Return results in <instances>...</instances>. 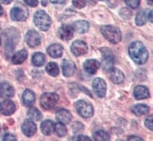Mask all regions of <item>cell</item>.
I'll return each mask as SVG.
<instances>
[{
  "label": "cell",
  "mask_w": 153,
  "mask_h": 141,
  "mask_svg": "<svg viewBox=\"0 0 153 141\" xmlns=\"http://www.w3.org/2000/svg\"><path fill=\"white\" fill-rule=\"evenodd\" d=\"M128 54L138 64H144L149 59V51L141 42H133L128 46Z\"/></svg>",
  "instance_id": "obj_1"
},
{
  "label": "cell",
  "mask_w": 153,
  "mask_h": 141,
  "mask_svg": "<svg viewBox=\"0 0 153 141\" xmlns=\"http://www.w3.org/2000/svg\"><path fill=\"white\" fill-rule=\"evenodd\" d=\"M103 36L107 39L109 42L113 44H118L122 39V34L118 28L114 26H103L100 29Z\"/></svg>",
  "instance_id": "obj_2"
},
{
  "label": "cell",
  "mask_w": 153,
  "mask_h": 141,
  "mask_svg": "<svg viewBox=\"0 0 153 141\" xmlns=\"http://www.w3.org/2000/svg\"><path fill=\"white\" fill-rule=\"evenodd\" d=\"M34 24L41 31H46L51 25V19L45 11L38 10L34 15Z\"/></svg>",
  "instance_id": "obj_3"
},
{
  "label": "cell",
  "mask_w": 153,
  "mask_h": 141,
  "mask_svg": "<svg viewBox=\"0 0 153 141\" xmlns=\"http://www.w3.org/2000/svg\"><path fill=\"white\" fill-rule=\"evenodd\" d=\"M59 101V96L56 93H45L41 97L40 103L41 106L45 109H52Z\"/></svg>",
  "instance_id": "obj_4"
},
{
  "label": "cell",
  "mask_w": 153,
  "mask_h": 141,
  "mask_svg": "<svg viewBox=\"0 0 153 141\" xmlns=\"http://www.w3.org/2000/svg\"><path fill=\"white\" fill-rule=\"evenodd\" d=\"M76 109L78 113L84 119H89L94 115V108L91 103H88L85 101H79L76 103Z\"/></svg>",
  "instance_id": "obj_5"
},
{
  "label": "cell",
  "mask_w": 153,
  "mask_h": 141,
  "mask_svg": "<svg viewBox=\"0 0 153 141\" xmlns=\"http://www.w3.org/2000/svg\"><path fill=\"white\" fill-rule=\"evenodd\" d=\"M93 89L97 97L104 98L106 96V91H107V84L103 79L96 78L93 81Z\"/></svg>",
  "instance_id": "obj_6"
},
{
  "label": "cell",
  "mask_w": 153,
  "mask_h": 141,
  "mask_svg": "<svg viewBox=\"0 0 153 141\" xmlns=\"http://www.w3.org/2000/svg\"><path fill=\"white\" fill-rule=\"evenodd\" d=\"M28 16V11L23 7H14L10 10V17L14 21H25Z\"/></svg>",
  "instance_id": "obj_7"
},
{
  "label": "cell",
  "mask_w": 153,
  "mask_h": 141,
  "mask_svg": "<svg viewBox=\"0 0 153 141\" xmlns=\"http://www.w3.org/2000/svg\"><path fill=\"white\" fill-rule=\"evenodd\" d=\"M71 51L76 56H82L87 53L88 46L85 42L80 40H76L71 46Z\"/></svg>",
  "instance_id": "obj_8"
},
{
  "label": "cell",
  "mask_w": 153,
  "mask_h": 141,
  "mask_svg": "<svg viewBox=\"0 0 153 141\" xmlns=\"http://www.w3.org/2000/svg\"><path fill=\"white\" fill-rule=\"evenodd\" d=\"M41 35L36 31H28L26 34V42L31 48L38 46L41 44Z\"/></svg>",
  "instance_id": "obj_9"
},
{
  "label": "cell",
  "mask_w": 153,
  "mask_h": 141,
  "mask_svg": "<svg viewBox=\"0 0 153 141\" xmlns=\"http://www.w3.org/2000/svg\"><path fill=\"white\" fill-rule=\"evenodd\" d=\"M75 29L73 26L70 25H63L59 29V36L63 41H69L70 39L73 38Z\"/></svg>",
  "instance_id": "obj_10"
},
{
  "label": "cell",
  "mask_w": 153,
  "mask_h": 141,
  "mask_svg": "<svg viewBox=\"0 0 153 141\" xmlns=\"http://www.w3.org/2000/svg\"><path fill=\"white\" fill-rule=\"evenodd\" d=\"M15 104L10 99H5L0 103V112L5 116H10L15 112Z\"/></svg>",
  "instance_id": "obj_11"
},
{
  "label": "cell",
  "mask_w": 153,
  "mask_h": 141,
  "mask_svg": "<svg viewBox=\"0 0 153 141\" xmlns=\"http://www.w3.org/2000/svg\"><path fill=\"white\" fill-rule=\"evenodd\" d=\"M37 131L36 124L31 120V119H27L22 125V132L24 133L25 136L30 137L34 136L35 133Z\"/></svg>",
  "instance_id": "obj_12"
},
{
  "label": "cell",
  "mask_w": 153,
  "mask_h": 141,
  "mask_svg": "<svg viewBox=\"0 0 153 141\" xmlns=\"http://www.w3.org/2000/svg\"><path fill=\"white\" fill-rule=\"evenodd\" d=\"M102 54H103V68L105 71H110V70L113 68L114 66V55L111 53V50L107 48V51L106 52L105 49H101Z\"/></svg>",
  "instance_id": "obj_13"
},
{
  "label": "cell",
  "mask_w": 153,
  "mask_h": 141,
  "mask_svg": "<svg viewBox=\"0 0 153 141\" xmlns=\"http://www.w3.org/2000/svg\"><path fill=\"white\" fill-rule=\"evenodd\" d=\"M14 89L8 83H1L0 84V98H9L13 97Z\"/></svg>",
  "instance_id": "obj_14"
},
{
  "label": "cell",
  "mask_w": 153,
  "mask_h": 141,
  "mask_svg": "<svg viewBox=\"0 0 153 141\" xmlns=\"http://www.w3.org/2000/svg\"><path fill=\"white\" fill-rule=\"evenodd\" d=\"M110 79L115 84H122L125 80V76L121 70L117 68H111L110 70Z\"/></svg>",
  "instance_id": "obj_15"
},
{
  "label": "cell",
  "mask_w": 153,
  "mask_h": 141,
  "mask_svg": "<svg viewBox=\"0 0 153 141\" xmlns=\"http://www.w3.org/2000/svg\"><path fill=\"white\" fill-rule=\"evenodd\" d=\"M83 66H84V70L88 74L94 75L98 70L99 66H100V63L97 60H87L85 61Z\"/></svg>",
  "instance_id": "obj_16"
},
{
  "label": "cell",
  "mask_w": 153,
  "mask_h": 141,
  "mask_svg": "<svg viewBox=\"0 0 153 141\" xmlns=\"http://www.w3.org/2000/svg\"><path fill=\"white\" fill-rule=\"evenodd\" d=\"M62 67L63 75L65 76V77H71V76H73L76 72L75 63L71 61H69V60H64L62 62Z\"/></svg>",
  "instance_id": "obj_17"
},
{
  "label": "cell",
  "mask_w": 153,
  "mask_h": 141,
  "mask_svg": "<svg viewBox=\"0 0 153 141\" xmlns=\"http://www.w3.org/2000/svg\"><path fill=\"white\" fill-rule=\"evenodd\" d=\"M56 117L57 119L63 123V124H67L72 119V115L71 113L69 112L68 110H65V109H60L57 111L56 113Z\"/></svg>",
  "instance_id": "obj_18"
},
{
  "label": "cell",
  "mask_w": 153,
  "mask_h": 141,
  "mask_svg": "<svg viewBox=\"0 0 153 141\" xmlns=\"http://www.w3.org/2000/svg\"><path fill=\"white\" fill-rule=\"evenodd\" d=\"M134 97L136 99H144L149 98V91L146 86L138 85L134 88Z\"/></svg>",
  "instance_id": "obj_19"
},
{
  "label": "cell",
  "mask_w": 153,
  "mask_h": 141,
  "mask_svg": "<svg viewBox=\"0 0 153 141\" xmlns=\"http://www.w3.org/2000/svg\"><path fill=\"white\" fill-rule=\"evenodd\" d=\"M48 53L52 58H60L62 56L63 53V48L61 45L58 44H53L48 48Z\"/></svg>",
  "instance_id": "obj_20"
},
{
  "label": "cell",
  "mask_w": 153,
  "mask_h": 141,
  "mask_svg": "<svg viewBox=\"0 0 153 141\" xmlns=\"http://www.w3.org/2000/svg\"><path fill=\"white\" fill-rule=\"evenodd\" d=\"M23 103L26 106H31L35 101V94L29 89H26L23 93Z\"/></svg>",
  "instance_id": "obj_21"
},
{
  "label": "cell",
  "mask_w": 153,
  "mask_h": 141,
  "mask_svg": "<svg viewBox=\"0 0 153 141\" xmlns=\"http://www.w3.org/2000/svg\"><path fill=\"white\" fill-rule=\"evenodd\" d=\"M27 58V51L26 49H22L13 56L11 62L14 64H20L22 63H24Z\"/></svg>",
  "instance_id": "obj_22"
},
{
  "label": "cell",
  "mask_w": 153,
  "mask_h": 141,
  "mask_svg": "<svg viewBox=\"0 0 153 141\" xmlns=\"http://www.w3.org/2000/svg\"><path fill=\"white\" fill-rule=\"evenodd\" d=\"M54 126L55 124L52 120H45L41 124V130L45 136H50L52 132L54 131Z\"/></svg>",
  "instance_id": "obj_23"
},
{
  "label": "cell",
  "mask_w": 153,
  "mask_h": 141,
  "mask_svg": "<svg viewBox=\"0 0 153 141\" xmlns=\"http://www.w3.org/2000/svg\"><path fill=\"white\" fill-rule=\"evenodd\" d=\"M149 10H144L139 11L136 15V18H135V22H136L137 26H143L146 24V21L149 20Z\"/></svg>",
  "instance_id": "obj_24"
},
{
  "label": "cell",
  "mask_w": 153,
  "mask_h": 141,
  "mask_svg": "<svg viewBox=\"0 0 153 141\" xmlns=\"http://www.w3.org/2000/svg\"><path fill=\"white\" fill-rule=\"evenodd\" d=\"M73 28L79 33H85L89 28V23L87 21H76L74 23Z\"/></svg>",
  "instance_id": "obj_25"
},
{
  "label": "cell",
  "mask_w": 153,
  "mask_h": 141,
  "mask_svg": "<svg viewBox=\"0 0 153 141\" xmlns=\"http://www.w3.org/2000/svg\"><path fill=\"white\" fill-rule=\"evenodd\" d=\"M132 112L136 116H143L149 112V107L145 104H136L132 107Z\"/></svg>",
  "instance_id": "obj_26"
},
{
  "label": "cell",
  "mask_w": 153,
  "mask_h": 141,
  "mask_svg": "<svg viewBox=\"0 0 153 141\" xmlns=\"http://www.w3.org/2000/svg\"><path fill=\"white\" fill-rule=\"evenodd\" d=\"M31 61L35 66H42L45 63V56L41 52H36L33 54Z\"/></svg>",
  "instance_id": "obj_27"
},
{
  "label": "cell",
  "mask_w": 153,
  "mask_h": 141,
  "mask_svg": "<svg viewBox=\"0 0 153 141\" xmlns=\"http://www.w3.org/2000/svg\"><path fill=\"white\" fill-rule=\"evenodd\" d=\"M45 70H46V72H48L49 75L53 76V77H56V76H58L59 72H60L58 64L56 63H53V62L48 63V66H46V67H45Z\"/></svg>",
  "instance_id": "obj_28"
},
{
  "label": "cell",
  "mask_w": 153,
  "mask_h": 141,
  "mask_svg": "<svg viewBox=\"0 0 153 141\" xmlns=\"http://www.w3.org/2000/svg\"><path fill=\"white\" fill-rule=\"evenodd\" d=\"M54 131H55L57 136L60 137L66 136V134H67V129H66L65 125L62 122H59V123H57V124H55Z\"/></svg>",
  "instance_id": "obj_29"
},
{
  "label": "cell",
  "mask_w": 153,
  "mask_h": 141,
  "mask_svg": "<svg viewBox=\"0 0 153 141\" xmlns=\"http://www.w3.org/2000/svg\"><path fill=\"white\" fill-rule=\"evenodd\" d=\"M94 139L97 141H108L110 140V136L105 131H97L94 134Z\"/></svg>",
  "instance_id": "obj_30"
},
{
  "label": "cell",
  "mask_w": 153,
  "mask_h": 141,
  "mask_svg": "<svg viewBox=\"0 0 153 141\" xmlns=\"http://www.w3.org/2000/svg\"><path fill=\"white\" fill-rule=\"evenodd\" d=\"M27 115L33 120L39 121V120L42 119V114H41L40 111L38 109H36V108H31L30 110L28 111V114Z\"/></svg>",
  "instance_id": "obj_31"
},
{
  "label": "cell",
  "mask_w": 153,
  "mask_h": 141,
  "mask_svg": "<svg viewBox=\"0 0 153 141\" xmlns=\"http://www.w3.org/2000/svg\"><path fill=\"white\" fill-rule=\"evenodd\" d=\"M120 16L122 17V18H124L126 20L129 19L131 17V10H128L127 8H123L120 10Z\"/></svg>",
  "instance_id": "obj_32"
},
{
  "label": "cell",
  "mask_w": 153,
  "mask_h": 141,
  "mask_svg": "<svg viewBox=\"0 0 153 141\" xmlns=\"http://www.w3.org/2000/svg\"><path fill=\"white\" fill-rule=\"evenodd\" d=\"M72 3L74 5V7H76V9H82L86 6L87 0H73Z\"/></svg>",
  "instance_id": "obj_33"
},
{
  "label": "cell",
  "mask_w": 153,
  "mask_h": 141,
  "mask_svg": "<svg viewBox=\"0 0 153 141\" xmlns=\"http://www.w3.org/2000/svg\"><path fill=\"white\" fill-rule=\"evenodd\" d=\"M125 2L132 9H137L140 5V0H125Z\"/></svg>",
  "instance_id": "obj_34"
},
{
  "label": "cell",
  "mask_w": 153,
  "mask_h": 141,
  "mask_svg": "<svg viewBox=\"0 0 153 141\" xmlns=\"http://www.w3.org/2000/svg\"><path fill=\"white\" fill-rule=\"evenodd\" d=\"M145 125L146 128H149L150 131L153 130V123H152V116H150L149 117H148L146 120H145Z\"/></svg>",
  "instance_id": "obj_35"
},
{
  "label": "cell",
  "mask_w": 153,
  "mask_h": 141,
  "mask_svg": "<svg viewBox=\"0 0 153 141\" xmlns=\"http://www.w3.org/2000/svg\"><path fill=\"white\" fill-rule=\"evenodd\" d=\"M25 2L27 5L30 6V7H36L38 6V0H25Z\"/></svg>",
  "instance_id": "obj_36"
},
{
  "label": "cell",
  "mask_w": 153,
  "mask_h": 141,
  "mask_svg": "<svg viewBox=\"0 0 153 141\" xmlns=\"http://www.w3.org/2000/svg\"><path fill=\"white\" fill-rule=\"evenodd\" d=\"M3 139L6 140V141H8V140H16V137L14 136H13V134H6Z\"/></svg>",
  "instance_id": "obj_37"
},
{
  "label": "cell",
  "mask_w": 153,
  "mask_h": 141,
  "mask_svg": "<svg viewBox=\"0 0 153 141\" xmlns=\"http://www.w3.org/2000/svg\"><path fill=\"white\" fill-rule=\"evenodd\" d=\"M73 139H75V140H91V138H89L88 137H84V136H79L76 137H74Z\"/></svg>",
  "instance_id": "obj_38"
},
{
  "label": "cell",
  "mask_w": 153,
  "mask_h": 141,
  "mask_svg": "<svg viewBox=\"0 0 153 141\" xmlns=\"http://www.w3.org/2000/svg\"><path fill=\"white\" fill-rule=\"evenodd\" d=\"M49 1L53 4H62L65 2V0H49Z\"/></svg>",
  "instance_id": "obj_39"
},
{
  "label": "cell",
  "mask_w": 153,
  "mask_h": 141,
  "mask_svg": "<svg viewBox=\"0 0 153 141\" xmlns=\"http://www.w3.org/2000/svg\"><path fill=\"white\" fill-rule=\"evenodd\" d=\"M128 140H138V141H141V140H143V138L138 137H128Z\"/></svg>",
  "instance_id": "obj_40"
},
{
  "label": "cell",
  "mask_w": 153,
  "mask_h": 141,
  "mask_svg": "<svg viewBox=\"0 0 153 141\" xmlns=\"http://www.w3.org/2000/svg\"><path fill=\"white\" fill-rule=\"evenodd\" d=\"M149 22H152L153 21V19H152V10H149Z\"/></svg>",
  "instance_id": "obj_41"
},
{
  "label": "cell",
  "mask_w": 153,
  "mask_h": 141,
  "mask_svg": "<svg viewBox=\"0 0 153 141\" xmlns=\"http://www.w3.org/2000/svg\"><path fill=\"white\" fill-rule=\"evenodd\" d=\"M0 1H1L2 3H4V4H10L11 1H13V0H0Z\"/></svg>",
  "instance_id": "obj_42"
},
{
  "label": "cell",
  "mask_w": 153,
  "mask_h": 141,
  "mask_svg": "<svg viewBox=\"0 0 153 141\" xmlns=\"http://www.w3.org/2000/svg\"><path fill=\"white\" fill-rule=\"evenodd\" d=\"M3 14V8H2V6L0 5V16H1Z\"/></svg>",
  "instance_id": "obj_43"
},
{
  "label": "cell",
  "mask_w": 153,
  "mask_h": 141,
  "mask_svg": "<svg viewBox=\"0 0 153 141\" xmlns=\"http://www.w3.org/2000/svg\"><path fill=\"white\" fill-rule=\"evenodd\" d=\"M148 2L149 3L150 6H152V4H153V3H152V0H148Z\"/></svg>",
  "instance_id": "obj_44"
},
{
  "label": "cell",
  "mask_w": 153,
  "mask_h": 141,
  "mask_svg": "<svg viewBox=\"0 0 153 141\" xmlns=\"http://www.w3.org/2000/svg\"><path fill=\"white\" fill-rule=\"evenodd\" d=\"M97 1H108V0H97Z\"/></svg>",
  "instance_id": "obj_45"
},
{
  "label": "cell",
  "mask_w": 153,
  "mask_h": 141,
  "mask_svg": "<svg viewBox=\"0 0 153 141\" xmlns=\"http://www.w3.org/2000/svg\"><path fill=\"white\" fill-rule=\"evenodd\" d=\"M0 44H1V39H0Z\"/></svg>",
  "instance_id": "obj_46"
},
{
  "label": "cell",
  "mask_w": 153,
  "mask_h": 141,
  "mask_svg": "<svg viewBox=\"0 0 153 141\" xmlns=\"http://www.w3.org/2000/svg\"><path fill=\"white\" fill-rule=\"evenodd\" d=\"M0 130H1V128H0Z\"/></svg>",
  "instance_id": "obj_47"
}]
</instances>
